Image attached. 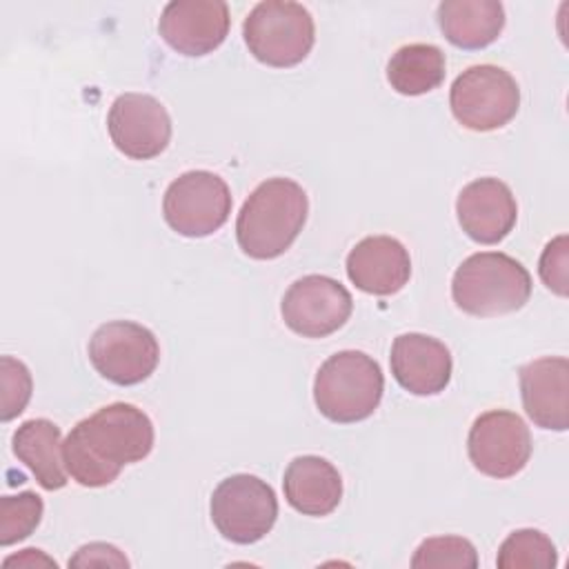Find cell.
I'll return each instance as SVG.
<instances>
[{
  "mask_svg": "<svg viewBox=\"0 0 569 569\" xmlns=\"http://www.w3.org/2000/svg\"><path fill=\"white\" fill-rule=\"evenodd\" d=\"M153 449L151 418L129 402H111L80 420L62 442L67 473L82 487L111 485L124 465Z\"/></svg>",
  "mask_w": 569,
  "mask_h": 569,
  "instance_id": "cell-1",
  "label": "cell"
},
{
  "mask_svg": "<svg viewBox=\"0 0 569 569\" xmlns=\"http://www.w3.org/2000/svg\"><path fill=\"white\" fill-rule=\"evenodd\" d=\"M309 213L305 189L291 178H269L244 200L236 218V240L256 260L282 256L302 231Z\"/></svg>",
  "mask_w": 569,
  "mask_h": 569,
  "instance_id": "cell-2",
  "label": "cell"
},
{
  "mask_svg": "<svg viewBox=\"0 0 569 569\" xmlns=\"http://www.w3.org/2000/svg\"><path fill=\"white\" fill-rule=\"evenodd\" d=\"M529 296V271L522 262L502 251L471 253L460 262L451 280V298L456 307L478 318L518 311Z\"/></svg>",
  "mask_w": 569,
  "mask_h": 569,
  "instance_id": "cell-3",
  "label": "cell"
},
{
  "mask_svg": "<svg viewBox=\"0 0 569 569\" xmlns=\"http://www.w3.org/2000/svg\"><path fill=\"white\" fill-rule=\"evenodd\" d=\"M385 391L380 365L365 351L347 349L329 356L313 380V400L318 411L340 425L369 418Z\"/></svg>",
  "mask_w": 569,
  "mask_h": 569,
  "instance_id": "cell-4",
  "label": "cell"
},
{
  "mask_svg": "<svg viewBox=\"0 0 569 569\" xmlns=\"http://www.w3.org/2000/svg\"><path fill=\"white\" fill-rule=\"evenodd\" d=\"M242 36L256 60L284 69L309 56L316 42V27L302 4L291 0H264L244 18Z\"/></svg>",
  "mask_w": 569,
  "mask_h": 569,
  "instance_id": "cell-5",
  "label": "cell"
},
{
  "mask_svg": "<svg viewBox=\"0 0 569 569\" xmlns=\"http://www.w3.org/2000/svg\"><path fill=\"white\" fill-rule=\"evenodd\" d=\"M209 511L222 538L236 545H253L273 529L278 498L262 478L236 473L213 489Z\"/></svg>",
  "mask_w": 569,
  "mask_h": 569,
  "instance_id": "cell-6",
  "label": "cell"
},
{
  "mask_svg": "<svg viewBox=\"0 0 569 569\" xmlns=\"http://www.w3.org/2000/svg\"><path fill=\"white\" fill-rule=\"evenodd\" d=\"M453 118L471 131L505 127L520 107V89L509 71L496 64L465 69L449 89Z\"/></svg>",
  "mask_w": 569,
  "mask_h": 569,
  "instance_id": "cell-7",
  "label": "cell"
},
{
  "mask_svg": "<svg viewBox=\"0 0 569 569\" xmlns=\"http://www.w3.org/2000/svg\"><path fill=\"white\" fill-rule=\"evenodd\" d=\"M227 182L207 169L178 176L164 191L162 216L167 224L187 238H204L218 231L231 213Z\"/></svg>",
  "mask_w": 569,
  "mask_h": 569,
  "instance_id": "cell-8",
  "label": "cell"
},
{
  "mask_svg": "<svg viewBox=\"0 0 569 569\" xmlns=\"http://www.w3.org/2000/svg\"><path fill=\"white\" fill-rule=\"evenodd\" d=\"M93 369L113 385L131 387L147 380L160 360V345L151 329L133 320L100 325L89 340Z\"/></svg>",
  "mask_w": 569,
  "mask_h": 569,
  "instance_id": "cell-9",
  "label": "cell"
},
{
  "mask_svg": "<svg viewBox=\"0 0 569 569\" xmlns=\"http://www.w3.org/2000/svg\"><path fill=\"white\" fill-rule=\"evenodd\" d=\"M471 465L489 478H511L531 458V433L525 420L507 409L480 413L467 436Z\"/></svg>",
  "mask_w": 569,
  "mask_h": 569,
  "instance_id": "cell-10",
  "label": "cell"
},
{
  "mask_svg": "<svg viewBox=\"0 0 569 569\" xmlns=\"http://www.w3.org/2000/svg\"><path fill=\"white\" fill-rule=\"evenodd\" d=\"M353 298L342 282L309 273L298 278L282 296L284 325L305 338H325L338 331L351 316Z\"/></svg>",
  "mask_w": 569,
  "mask_h": 569,
  "instance_id": "cell-11",
  "label": "cell"
},
{
  "mask_svg": "<svg viewBox=\"0 0 569 569\" xmlns=\"http://www.w3.org/2000/svg\"><path fill=\"white\" fill-rule=\"evenodd\" d=\"M111 142L133 160L160 156L171 140V118L160 100L149 93H122L107 116Z\"/></svg>",
  "mask_w": 569,
  "mask_h": 569,
  "instance_id": "cell-12",
  "label": "cell"
},
{
  "mask_svg": "<svg viewBox=\"0 0 569 569\" xmlns=\"http://www.w3.org/2000/svg\"><path fill=\"white\" fill-rule=\"evenodd\" d=\"M229 24V7L222 0H171L160 13L158 31L173 51L198 58L224 42Z\"/></svg>",
  "mask_w": 569,
  "mask_h": 569,
  "instance_id": "cell-13",
  "label": "cell"
},
{
  "mask_svg": "<svg viewBox=\"0 0 569 569\" xmlns=\"http://www.w3.org/2000/svg\"><path fill=\"white\" fill-rule=\"evenodd\" d=\"M456 216L471 240L496 244L516 227L518 204L509 184L498 178H478L460 189Z\"/></svg>",
  "mask_w": 569,
  "mask_h": 569,
  "instance_id": "cell-14",
  "label": "cell"
},
{
  "mask_svg": "<svg viewBox=\"0 0 569 569\" xmlns=\"http://www.w3.org/2000/svg\"><path fill=\"white\" fill-rule=\"evenodd\" d=\"M520 396L527 416L540 429L565 431L569 427V360L545 356L520 367Z\"/></svg>",
  "mask_w": 569,
  "mask_h": 569,
  "instance_id": "cell-15",
  "label": "cell"
},
{
  "mask_svg": "<svg viewBox=\"0 0 569 569\" xmlns=\"http://www.w3.org/2000/svg\"><path fill=\"white\" fill-rule=\"evenodd\" d=\"M396 382L413 396H436L451 380V351L445 342L425 333H402L389 356Z\"/></svg>",
  "mask_w": 569,
  "mask_h": 569,
  "instance_id": "cell-16",
  "label": "cell"
},
{
  "mask_svg": "<svg viewBox=\"0 0 569 569\" xmlns=\"http://www.w3.org/2000/svg\"><path fill=\"white\" fill-rule=\"evenodd\" d=\"M347 276L365 293L393 296L411 278V258L391 236H367L347 256Z\"/></svg>",
  "mask_w": 569,
  "mask_h": 569,
  "instance_id": "cell-17",
  "label": "cell"
},
{
  "mask_svg": "<svg viewBox=\"0 0 569 569\" xmlns=\"http://www.w3.org/2000/svg\"><path fill=\"white\" fill-rule=\"evenodd\" d=\"M287 502L302 516H327L342 500V478L338 469L320 456H298L282 478Z\"/></svg>",
  "mask_w": 569,
  "mask_h": 569,
  "instance_id": "cell-18",
  "label": "cell"
},
{
  "mask_svg": "<svg viewBox=\"0 0 569 569\" xmlns=\"http://www.w3.org/2000/svg\"><path fill=\"white\" fill-rule=\"evenodd\" d=\"M442 36L460 49H485L505 27V7L498 0H445L438 4Z\"/></svg>",
  "mask_w": 569,
  "mask_h": 569,
  "instance_id": "cell-19",
  "label": "cell"
},
{
  "mask_svg": "<svg viewBox=\"0 0 569 569\" xmlns=\"http://www.w3.org/2000/svg\"><path fill=\"white\" fill-rule=\"evenodd\" d=\"M11 445L16 458L31 469L42 489L56 491L67 485L62 438L56 422L47 418H31L16 429Z\"/></svg>",
  "mask_w": 569,
  "mask_h": 569,
  "instance_id": "cell-20",
  "label": "cell"
},
{
  "mask_svg": "<svg viewBox=\"0 0 569 569\" xmlns=\"http://www.w3.org/2000/svg\"><path fill=\"white\" fill-rule=\"evenodd\" d=\"M445 53L429 42H411L400 47L387 62V80L402 96H422L440 87L445 80Z\"/></svg>",
  "mask_w": 569,
  "mask_h": 569,
  "instance_id": "cell-21",
  "label": "cell"
},
{
  "mask_svg": "<svg viewBox=\"0 0 569 569\" xmlns=\"http://www.w3.org/2000/svg\"><path fill=\"white\" fill-rule=\"evenodd\" d=\"M496 565L500 569H553L558 565V551L547 533L516 529L502 540Z\"/></svg>",
  "mask_w": 569,
  "mask_h": 569,
  "instance_id": "cell-22",
  "label": "cell"
},
{
  "mask_svg": "<svg viewBox=\"0 0 569 569\" xmlns=\"http://www.w3.org/2000/svg\"><path fill=\"white\" fill-rule=\"evenodd\" d=\"M42 498L36 491L0 498V545L9 547L36 531L42 520Z\"/></svg>",
  "mask_w": 569,
  "mask_h": 569,
  "instance_id": "cell-23",
  "label": "cell"
},
{
  "mask_svg": "<svg viewBox=\"0 0 569 569\" xmlns=\"http://www.w3.org/2000/svg\"><path fill=\"white\" fill-rule=\"evenodd\" d=\"M411 567L416 569H442V567H462V569H476L478 567V553L476 547L460 536H436L427 538L418 545Z\"/></svg>",
  "mask_w": 569,
  "mask_h": 569,
  "instance_id": "cell-24",
  "label": "cell"
},
{
  "mask_svg": "<svg viewBox=\"0 0 569 569\" xmlns=\"http://www.w3.org/2000/svg\"><path fill=\"white\" fill-rule=\"evenodd\" d=\"M0 380H2V402H0V418L2 422L13 420L20 416L31 398V373L24 362L2 356L0 358Z\"/></svg>",
  "mask_w": 569,
  "mask_h": 569,
  "instance_id": "cell-25",
  "label": "cell"
},
{
  "mask_svg": "<svg viewBox=\"0 0 569 569\" xmlns=\"http://www.w3.org/2000/svg\"><path fill=\"white\" fill-rule=\"evenodd\" d=\"M567 264H569V251H567V236H556L540 256V278L542 282L556 293L567 296Z\"/></svg>",
  "mask_w": 569,
  "mask_h": 569,
  "instance_id": "cell-26",
  "label": "cell"
},
{
  "mask_svg": "<svg viewBox=\"0 0 569 569\" xmlns=\"http://www.w3.org/2000/svg\"><path fill=\"white\" fill-rule=\"evenodd\" d=\"M69 567H129V560L109 542H89L76 551Z\"/></svg>",
  "mask_w": 569,
  "mask_h": 569,
  "instance_id": "cell-27",
  "label": "cell"
},
{
  "mask_svg": "<svg viewBox=\"0 0 569 569\" xmlns=\"http://www.w3.org/2000/svg\"><path fill=\"white\" fill-rule=\"evenodd\" d=\"M4 567H11V565H20V567H38V565H49V567H56V560L47 558L40 549H22V553L18 556H9L4 558L2 562Z\"/></svg>",
  "mask_w": 569,
  "mask_h": 569,
  "instance_id": "cell-28",
  "label": "cell"
}]
</instances>
